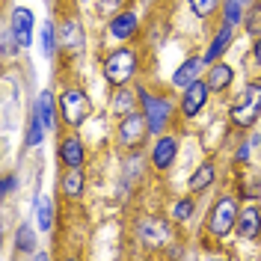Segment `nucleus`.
<instances>
[{
  "label": "nucleus",
  "instance_id": "nucleus-12",
  "mask_svg": "<svg viewBox=\"0 0 261 261\" xmlns=\"http://www.w3.org/2000/svg\"><path fill=\"white\" fill-rule=\"evenodd\" d=\"M107 33H110L113 42H128L140 33V15L134 9H119L107 21Z\"/></svg>",
  "mask_w": 261,
  "mask_h": 261
},
{
  "label": "nucleus",
  "instance_id": "nucleus-4",
  "mask_svg": "<svg viewBox=\"0 0 261 261\" xmlns=\"http://www.w3.org/2000/svg\"><path fill=\"white\" fill-rule=\"evenodd\" d=\"M57 107H60V122L65 128L77 130L92 116V98L86 95V89H81V86H65L57 95Z\"/></svg>",
  "mask_w": 261,
  "mask_h": 261
},
{
  "label": "nucleus",
  "instance_id": "nucleus-1",
  "mask_svg": "<svg viewBox=\"0 0 261 261\" xmlns=\"http://www.w3.org/2000/svg\"><path fill=\"white\" fill-rule=\"evenodd\" d=\"M137 68H140V54L130 45L113 48L104 57V63H101L104 81L110 83V86H130V81L137 77Z\"/></svg>",
  "mask_w": 261,
  "mask_h": 261
},
{
  "label": "nucleus",
  "instance_id": "nucleus-21",
  "mask_svg": "<svg viewBox=\"0 0 261 261\" xmlns=\"http://www.w3.org/2000/svg\"><path fill=\"white\" fill-rule=\"evenodd\" d=\"M137 98H140V92L137 89H128V86H116V95L113 101H110V113L113 116H128L137 110Z\"/></svg>",
  "mask_w": 261,
  "mask_h": 261
},
{
  "label": "nucleus",
  "instance_id": "nucleus-11",
  "mask_svg": "<svg viewBox=\"0 0 261 261\" xmlns=\"http://www.w3.org/2000/svg\"><path fill=\"white\" fill-rule=\"evenodd\" d=\"M57 158L63 163V169H83V163H86V146H83V140L77 134L60 137V143H57Z\"/></svg>",
  "mask_w": 261,
  "mask_h": 261
},
{
  "label": "nucleus",
  "instance_id": "nucleus-17",
  "mask_svg": "<svg viewBox=\"0 0 261 261\" xmlns=\"http://www.w3.org/2000/svg\"><path fill=\"white\" fill-rule=\"evenodd\" d=\"M214 181H217V166H214V161L199 163V166L193 169V175L187 178V193H196V196L205 193Z\"/></svg>",
  "mask_w": 261,
  "mask_h": 261
},
{
  "label": "nucleus",
  "instance_id": "nucleus-9",
  "mask_svg": "<svg viewBox=\"0 0 261 261\" xmlns=\"http://www.w3.org/2000/svg\"><path fill=\"white\" fill-rule=\"evenodd\" d=\"M175 158H178V137L161 134V137L151 143V154H148L151 169H154V172H169L172 163H175Z\"/></svg>",
  "mask_w": 261,
  "mask_h": 261
},
{
  "label": "nucleus",
  "instance_id": "nucleus-18",
  "mask_svg": "<svg viewBox=\"0 0 261 261\" xmlns=\"http://www.w3.org/2000/svg\"><path fill=\"white\" fill-rule=\"evenodd\" d=\"M86 190V175H83V169H65L63 175H60V193L65 199H71V202H77Z\"/></svg>",
  "mask_w": 261,
  "mask_h": 261
},
{
  "label": "nucleus",
  "instance_id": "nucleus-8",
  "mask_svg": "<svg viewBox=\"0 0 261 261\" xmlns=\"http://www.w3.org/2000/svg\"><path fill=\"white\" fill-rule=\"evenodd\" d=\"M208 95H211V86H208V81H193L190 86H184L181 89V101H178V110L184 119H193V116H199L202 110H205V104H208Z\"/></svg>",
  "mask_w": 261,
  "mask_h": 261
},
{
  "label": "nucleus",
  "instance_id": "nucleus-14",
  "mask_svg": "<svg viewBox=\"0 0 261 261\" xmlns=\"http://www.w3.org/2000/svg\"><path fill=\"white\" fill-rule=\"evenodd\" d=\"M231 42H234V27L231 24H220L217 27V33H214V39L208 42V48H205V54H202V60H205V65H214L223 60V54H226L228 48H231Z\"/></svg>",
  "mask_w": 261,
  "mask_h": 261
},
{
  "label": "nucleus",
  "instance_id": "nucleus-32",
  "mask_svg": "<svg viewBox=\"0 0 261 261\" xmlns=\"http://www.w3.org/2000/svg\"><path fill=\"white\" fill-rule=\"evenodd\" d=\"M125 3L128 0H101V9L104 12H119V9H125Z\"/></svg>",
  "mask_w": 261,
  "mask_h": 261
},
{
  "label": "nucleus",
  "instance_id": "nucleus-19",
  "mask_svg": "<svg viewBox=\"0 0 261 261\" xmlns=\"http://www.w3.org/2000/svg\"><path fill=\"white\" fill-rule=\"evenodd\" d=\"M202 68H205V60L202 57H187L184 63L175 68V74H172V83L184 89V86H190L193 81H199V74H202Z\"/></svg>",
  "mask_w": 261,
  "mask_h": 261
},
{
  "label": "nucleus",
  "instance_id": "nucleus-13",
  "mask_svg": "<svg viewBox=\"0 0 261 261\" xmlns=\"http://www.w3.org/2000/svg\"><path fill=\"white\" fill-rule=\"evenodd\" d=\"M33 12L27 9V6H15L12 9V15H9V30H12V36H15L18 42V50H27L33 45Z\"/></svg>",
  "mask_w": 261,
  "mask_h": 261
},
{
  "label": "nucleus",
  "instance_id": "nucleus-10",
  "mask_svg": "<svg viewBox=\"0 0 261 261\" xmlns=\"http://www.w3.org/2000/svg\"><path fill=\"white\" fill-rule=\"evenodd\" d=\"M57 33H60V48H63L65 54L81 57L83 50H86V30L81 27V21L74 15H65L63 21H60Z\"/></svg>",
  "mask_w": 261,
  "mask_h": 261
},
{
  "label": "nucleus",
  "instance_id": "nucleus-33",
  "mask_svg": "<svg viewBox=\"0 0 261 261\" xmlns=\"http://www.w3.org/2000/svg\"><path fill=\"white\" fill-rule=\"evenodd\" d=\"M252 65L261 71V36L255 39V45H252Z\"/></svg>",
  "mask_w": 261,
  "mask_h": 261
},
{
  "label": "nucleus",
  "instance_id": "nucleus-29",
  "mask_svg": "<svg viewBox=\"0 0 261 261\" xmlns=\"http://www.w3.org/2000/svg\"><path fill=\"white\" fill-rule=\"evenodd\" d=\"M244 27H246V33H249L252 39H258L261 36V0H252V6L246 9Z\"/></svg>",
  "mask_w": 261,
  "mask_h": 261
},
{
  "label": "nucleus",
  "instance_id": "nucleus-2",
  "mask_svg": "<svg viewBox=\"0 0 261 261\" xmlns=\"http://www.w3.org/2000/svg\"><path fill=\"white\" fill-rule=\"evenodd\" d=\"M238 214H241V199L238 193H223L217 196V202L208 211V223H205V231L211 234L214 241H226L228 234L238 226Z\"/></svg>",
  "mask_w": 261,
  "mask_h": 261
},
{
  "label": "nucleus",
  "instance_id": "nucleus-22",
  "mask_svg": "<svg viewBox=\"0 0 261 261\" xmlns=\"http://www.w3.org/2000/svg\"><path fill=\"white\" fill-rule=\"evenodd\" d=\"M36 228L39 231H45V234H50L54 231V202H50L48 196H39L36 199Z\"/></svg>",
  "mask_w": 261,
  "mask_h": 261
},
{
  "label": "nucleus",
  "instance_id": "nucleus-31",
  "mask_svg": "<svg viewBox=\"0 0 261 261\" xmlns=\"http://www.w3.org/2000/svg\"><path fill=\"white\" fill-rule=\"evenodd\" d=\"M249 146H252V140L238 146V151H234V163H246V161H249Z\"/></svg>",
  "mask_w": 261,
  "mask_h": 261
},
{
  "label": "nucleus",
  "instance_id": "nucleus-5",
  "mask_svg": "<svg viewBox=\"0 0 261 261\" xmlns=\"http://www.w3.org/2000/svg\"><path fill=\"white\" fill-rule=\"evenodd\" d=\"M175 220L172 217H161V214H146L137 220V238L146 249H163L175 241Z\"/></svg>",
  "mask_w": 261,
  "mask_h": 261
},
{
  "label": "nucleus",
  "instance_id": "nucleus-6",
  "mask_svg": "<svg viewBox=\"0 0 261 261\" xmlns=\"http://www.w3.org/2000/svg\"><path fill=\"white\" fill-rule=\"evenodd\" d=\"M137 92H140V107H143V113H146V119H148L151 134H154V137L166 134L172 116H175L172 101H169L166 95H161V92H151L148 86H137Z\"/></svg>",
  "mask_w": 261,
  "mask_h": 261
},
{
  "label": "nucleus",
  "instance_id": "nucleus-15",
  "mask_svg": "<svg viewBox=\"0 0 261 261\" xmlns=\"http://www.w3.org/2000/svg\"><path fill=\"white\" fill-rule=\"evenodd\" d=\"M234 234L241 238V241H255L261 238V205H246L241 208L238 214V226H234Z\"/></svg>",
  "mask_w": 261,
  "mask_h": 261
},
{
  "label": "nucleus",
  "instance_id": "nucleus-30",
  "mask_svg": "<svg viewBox=\"0 0 261 261\" xmlns=\"http://www.w3.org/2000/svg\"><path fill=\"white\" fill-rule=\"evenodd\" d=\"M15 187H18V175L6 172L3 181H0V196H3V199H6V196H12V193H15Z\"/></svg>",
  "mask_w": 261,
  "mask_h": 261
},
{
  "label": "nucleus",
  "instance_id": "nucleus-16",
  "mask_svg": "<svg viewBox=\"0 0 261 261\" xmlns=\"http://www.w3.org/2000/svg\"><path fill=\"white\" fill-rule=\"evenodd\" d=\"M33 113L42 119V125L48 128V134L57 128V119H60V107H57V98L50 95L48 89H42L36 95V104H33Z\"/></svg>",
  "mask_w": 261,
  "mask_h": 261
},
{
  "label": "nucleus",
  "instance_id": "nucleus-7",
  "mask_svg": "<svg viewBox=\"0 0 261 261\" xmlns=\"http://www.w3.org/2000/svg\"><path fill=\"white\" fill-rule=\"evenodd\" d=\"M148 134H151V128H148L146 113L143 110H134V113L119 119V125H116V143L125 148V151H143Z\"/></svg>",
  "mask_w": 261,
  "mask_h": 261
},
{
  "label": "nucleus",
  "instance_id": "nucleus-23",
  "mask_svg": "<svg viewBox=\"0 0 261 261\" xmlns=\"http://www.w3.org/2000/svg\"><path fill=\"white\" fill-rule=\"evenodd\" d=\"M196 214V193H187L181 196V199H175V205H172V211H169V217L178 223V226H184V223H190Z\"/></svg>",
  "mask_w": 261,
  "mask_h": 261
},
{
  "label": "nucleus",
  "instance_id": "nucleus-34",
  "mask_svg": "<svg viewBox=\"0 0 261 261\" xmlns=\"http://www.w3.org/2000/svg\"><path fill=\"white\" fill-rule=\"evenodd\" d=\"M74 3H81V6H86V3H92V0H74Z\"/></svg>",
  "mask_w": 261,
  "mask_h": 261
},
{
  "label": "nucleus",
  "instance_id": "nucleus-20",
  "mask_svg": "<svg viewBox=\"0 0 261 261\" xmlns=\"http://www.w3.org/2000/svg\"><path fill=\"white\" fill-rule=\"evenodd\" d=\"M208 68H211V71H208L205 81H208V86H211V92H226L228 86L234 83V68H231L228 63L220 60V63L208 65Z\"/></svg>",
  "mask_w": 261,
  "mask_h": 261
},
{
  "label": "nucleus",
  "instance_id": "nucleus-28",
  "mask_svg": "<svg viewBox=\"0 0 261 261\" xmlns=\"http://www.w3.org/2000/svg\"><path fill=\"white\" fill-rule=\"evenodd\" d=\"M15 249L18 252H33L36 249V231L30 223H21L15 228Z\"/></svg>",
  "mask_w": 261,
  "mask_h": 261
},
{
  "label": "nucleus",
  "instance_id": "nucleus-3",
  "mask_svg": "<svg viewBox=\"0 0 261 261\" xmlns=\"http://www.w3.org/2000/svg\"><path fill=\"white\" fill-rule=\"evenodd\" d=\"M261 119V83H246L234 104L228 107V125L238 130H252Z\"/></svg>",
  "mask_w": 261,
  "mask_h": 261
},
{
  "label": "nucleus",
  "instance_id": "nucleus-26",
  "mask_svg": "<svg viewBox=\"0 0 261 261\" xmlns=\"http://www.w3.org/2000/svg\"><path fill=\"white\" fill-rule=\"evenodd\" d=\"M187 6H190V12L199 21H208V18H214L223 9V0H187Z\"/></svg>",
  "mask_w": 261,
  "mask_h": 261
},
{
  "label": "nucleus",
  "instance_id": "nucleus-27",
  "mask_svg": "<svg viewBox=\"0 0 261 261\" xmlns=\"http://www.w3.org/2000/svg\"><path fill=\"white\" fill-rule=\"evenodd\" d=\"M45 134H48V128L42 125V119L36 113H30V122H27V137H24V143H27V148H36L45 143Z\"/></svg>",
  "mask_w": 261,
  "mask_h": 261
},
{
  "label": "nucleus",
  "instance_id": "nucleus-25",
  "mask_svg": "<svg viewBox=\"0 0 261 261\" xmlns=\"http://www.w3.org/2000/svg\"><path fill=\"white\" fill-rule=\"evenodd\" d=\"M39 45H42V54H45V57H54V54H57L60 33H57V24H54V21H45V27L39 33Z\"/></svg>",
  "mask_w": 261,
  "mask_h": 261
},
{
  "label": "nucleus",
  "instance_id": "nucleus-24",
  "mask_svg": "<svg viewBox=\"0 0 261 261\" xmlns=\"http://www.w3.org/2000/svg\"><path fill=\"white\" fill-rule=\"evenodd\" d=\"M223 21L231 24V27H241L246 15V0H223Z\"/></svg>",
  "mask_w": 261,
  "mask_h": 261
}]
</instances>
